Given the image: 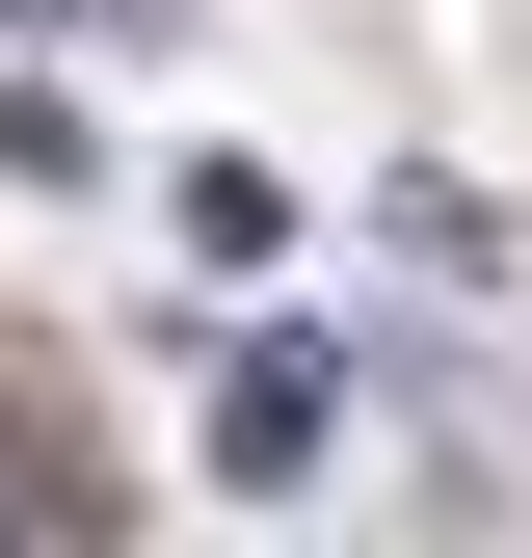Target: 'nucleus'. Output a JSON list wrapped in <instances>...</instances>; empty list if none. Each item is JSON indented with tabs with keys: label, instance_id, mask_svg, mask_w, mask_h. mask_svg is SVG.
<instances>
[{
	"label": "nucleus",
	"instance_id": "f257e3e1",
	"mask_svg": "<svg viewBox=\"0 0 532 558\" xmlns=\"http://www.w3.org/2000/svg\"><path fill=\"white\" fill-rule=\"evenodd\" d=\"M319 426H347V345H293V319H266V345H214V478H293Z\"/></svg>",
	"mask_w": 532,
	"mask_h": 558
},
{
	"label": "nucleus",
	"instance_id": "f03ea898",
	"mask_svg": "<svg viewBox=\"0 0 532 558\" xmlns=\"http://www.w3.org/2000/svg\"><path fill=\"white\" fill-rule=\"evenodd\" d=\"M0 532H107V452L81 426H0Z\"/></svg>",
	"mask_w": 532,
	"mask_h": 558
},
{
	"label": "nucleus",
	"instance_id": "7ed1b4c3",
	"mask_svg": "<svg viewBox=\"0 0 532 558\" xmlns=\"http://www.w3.org/2000/svg\"><path fill=\"white\" fill-rule=\"evenodd\" d=\"M81 160H107L81 107H53V81H0V186H81Z\"/></svg>",
	"mask_w": 532,
	"mask_h": 558
}]
</instances>
